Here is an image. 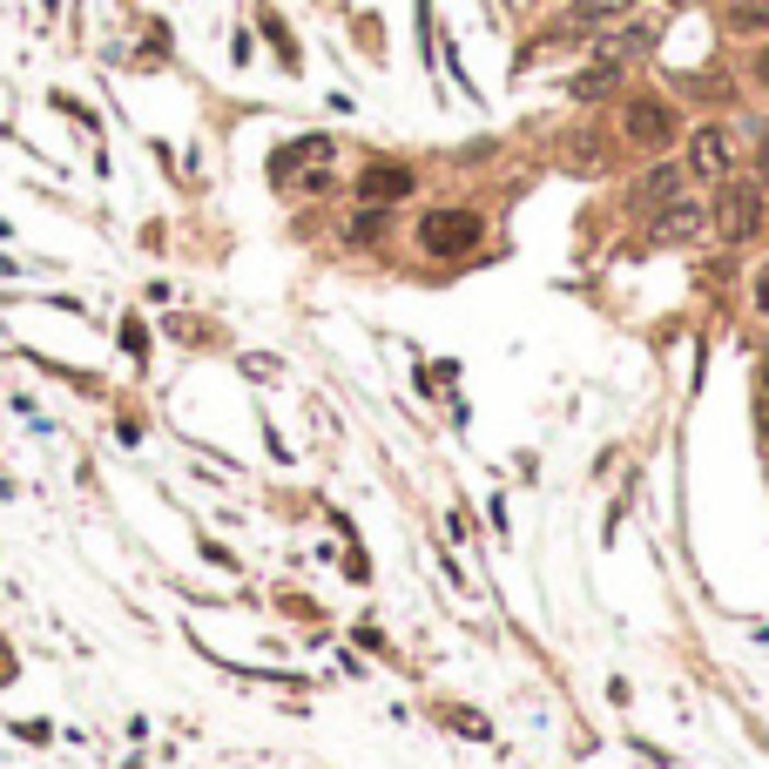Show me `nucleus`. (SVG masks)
Returning a JSON list of instances; mask_svg holds the SVG:
<instances>
[{"label":"nucleus","mask_w":769,"mask_h":769,"mask_svg":"<svg viewBox=\"0 0 769 769\" xmlns=\"http://www.w3.org/2000/svg\"><path fill=\"white\" fill-rule=\"evenodd\" d=\"M709 230H715V243H729V250H743V243H756L762 230H769V189L756 183V176H729V183H715V196H709Z\"/></svg>","instance_id":"obj_1"},{"label":"nucleus","mask_w":769,"mask_h":769,"mask_svg":"<svg viewBox=\"0 0 769 769\" xmlns=\"http://www.w3.org/2000/svg\"><path fill=\"white\" fill-rule=\"evenodd\" d=\"M486 223L479 210H466V202H439V210H426L419 223H412V243H419V257H432V264H459V257H473V250H486Z\"/></svg>","instance_id":"obj_2"},{"label":"nucleus","mask_w":769,"mask_h":769,"mask_svg":"<svg viewBox=\"0 0 769 769\" xmlns=\"http://www.w3.org/2000/svg\"><path fill=\"white\" fill-rule=\"evenodd\" d=\"M681 136H688V129H681V108H675L668 95L634 89V95L621 102V142H628L634 155H668Z\"/></svg>","instance_id":"obj_3"},{"label":"nucleus","mask_w":769,"mask_h":769,"mask_svg":"<svg viewBox=\"0 0 769 769\" xmlns=\"http://www.w3.org/2000/svg\"><path fill=\"white\" fill-rule=\"evenodd\" d=\"M681 170H688V183H729L743 170V142H736V129L729 121H696V129L681 136Z\"/></svg>","instance_id":"obj_4"},{"label":"nucleus","mask_w":769,"mask_h":769,"mask_svg":"<svg viewBox=\"0 0 769 769\" xmlns=\"http://www.w3.org/2000/svg\"><path fill=\"white\" fill-rule=\"evenodd\" d=\"M351 196H358V202H385V210H398L405 196H419V170H412V162H398V155H392V162L378 155V162H364V170L351 176Z\"/></svg>","instance_id":"obj_5"},{"label":"nucleus","mask_w":769,"mask_h":769,"mask_svg":"<svg viewBox=\"0 0 769 769\" xmlns=\"http://www.w3.org/2000/svg\"><path fill=\"white\" fill-rule=\"evenodd\" d=\"M634 8H641V0H567V14H560V27H554V48H560V40L607 34V27L634 21Z\"/></svg>","instance_id":"obj_6"},{"label":"nucleus","mask_w":769,"mask_h":769,"mask_svg":"<svg viewBox=\"0 0 769 769\" xmlns=\"http://www.w3.org/2000/svg\"><path fill=\"white\" fill-rule=\"evenodd\" d=\"M709 230V202L702 196H675L662 210H648V236L655 243H696Z\"/></svg>","instance_id":"obj_7"},{"label":"nucleus","mask_w":769,"mask_h":769,"mask_svg":"<svg viewBox=\"0 0 769 769\" xmlns=\"http://www.w3.org/2000/svg\"><path fill=\"white\" fill-rule=\"evenodd\" d=\"M675 196H688V170H681V162H668V155H655L634 176V202H641V210H662V202H675Z\"/></svg>","instance_id":"obj_8"},{"label":"nucleus","mask_w":769,"mask_h":769,"mask_svg":"<svg viewBox=\"0 0 769 769\" xmlns=\"http://www.w3.org/2000/svg\"><path fill=\"white\" fill-rule=\"evenodd\" d=\"M317 162H338V142H331V136H298L291 149L270 155V183H291V176L317 170Z\"/></svg>","instance_id":"obj_9"},{"label":"nucleus","mask_w":769,"mask_h":769,"mask_svg":"<svg viewBox=\"0 0 769 769\" xmlns=\"http://www.w3.org/2000/svg\"><path fill=\"white\" fill-rule=\"evenodd\" d=\"M392 230H398V223H392L385 202H358V210L345 217V230H338V243H345V250H378Z\"/></svg>","instance_id":"obj_10"},{"label":"nucleus","mask_w":769,"mask_h":769,"mask_svg":"<svg viewBox=\"0 0 769 769\" xmlns=\"http://www.w3.org/2000/svg\"><path fill=\"white\" fill-rule=\"evenodd\" d=\"M722 27L762 40V34H769V0H729V8H722Z\"/></svg>","instance_id":"obj_11"},{"label":"nucleus","mask_w":769,"mask_h":769,"mask_svg":"<svg viewBox=\"0 0 769 769\" xmlns=\"http://www.w3.org/2000/svg\"><path fill=\"white\" fill-rule=\"evenodd\" d=\"M291 189L311 202V196H338L345 183H338V162H317V170H304V176H291Z\"/></svg>","instance_id":"obj_12"},{"label":"nucleus","mask_w":769,"mask_h":769,"mask_svg":"<svg viewBox=\"0 0 769 769\" xmlns=\"http://www.w3.org/2000/svg\"><path fill=\"white\" fill-rule=\"evenodd\" d=\"M743 162H749V176L769 189V121H756V129H749V149H743Z\"/></svg>","instance_id":"obj_13"},{"label":"nucleus","mask_w":769,"mask_h":769,"mask_svg":"<svg viewBox=\"0 0 769 769\" xmlns=\"http://www.w3.org/2000/svg\"><path fill=\"white\" fill-rule=\"evenodd\" d=\"M749 311H756V317H769V250L749 264Z\"/></svg>","instance_id":"obj_14"},{"label":"nucleus","mask_w":769,"mask_h":769,"mask_svg":"<svg viewBox=\"0 0 769 769\" xmlns=\"http://www.w3.org/2000/svg\"><path fill=\"white\" fill-rule=\"evenodd\" d=\"M743 68H749V81H756V89L769 95V34H762L756 48H749V61H743Z\"/></svg>","instance_id":"obj_15"},{"label":"nucleus","mask_w":769,"mask_h":769,"mask_svg":"<svg viewBox=\"0 0 769 769\" xmlns=\"http://www.w3.org/2000/svg\"><path fill=\"white\" fill-rule=\"evenodd\" d=\"M756 385H762V405H769V358H762V372H756Z\"/></svg>","instance_id":"obj_16"}]
</instances>
